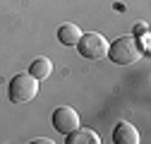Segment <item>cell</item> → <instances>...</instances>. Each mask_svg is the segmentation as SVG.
<instances>
[{
    "label": "cell",
    "mask_w": 151,
    "mask_h": 144,
    "mask_svg": "<svg viewBox=\"0 0 151 144\" xmlns=\"http://www.w3.org/2000/svg\"><path fill=\"white\" fill-rule=\"evenodd\" d=\"M108 58L115 65H132L142 58V48L137 43V36H120L113 43H108Z\"/></svg>",
    "instance_id": "obj_1"
},
{
    "label": "cell",
    "mask_w": 151,
    "mask_h": 144,
    "mask_svg": "<svg viewBox=\"0 0 151 144\" xmlns=\"http://www.w3.org/2000/svg\"><path fill=\"white\" fill-rule=\"evenodd\" d=\"M39 94V79L31 77L29 72H22V75H14L7 89V96L12 103H29L36 99Z\"/></svg>",
    "instance_id": "obj_2"
},
{
    "label": "cell",
    "mask_w": 151,
    "mask_h": 144,
    "mask_svg": "<svg viewBox=\"0 0 151 144\" xmlns=\"http://www.w3.org/2000/svg\"><path fill=\"white\" fill-rule=\"evenodd\" d=\"M77 48H79V55H84L86 60H103L108 55V41L99 31L82 34V39L77 41Z\"/></svg>",
    "instance_id": "obj_3"
},
{
    "label": "cell",
    "mask_w": 151,
    "mask_h": 144,
    "mask_svg": "<svg viewBox=\"0 0 151 144\" xmlns=\"http://www.w3.org/2000/svg\"><path fill=\"white\" fill-rule=\"evenodd\" d=\"M79 125H82L79 113L74 111L72 106H60V108H55V111H53V127L58 130L60 135H67L72 130H77Z\"/></svg>",
    "instance_id": "obj_4"
},
{
    "label": "cell",
    "mask_w": 151,
    "mask_h": 144,
    "mask_svg": "<svg viewBox=\"0 0 151 144\" xmlns=\"http://www.w3.org/2000/svg\"><path fill=\"white\" fill-rule=\"evenodd\" d=\"M113 142L115 144H139V130L132 122H118L113 130Z\"/></svg>",
    "instance_id": "obj_5"
},
{
    "label": "cell",
    "mask_w": 151,
    "mask_h": 144,
    "mask_svg": "<svg viewBox=\"0 0 151 144\" xmlns=\"http://www.w3.org/2000/svg\"><path fill=\"white\" fill-rule=\"evenodd\" d=\"M67 144H101V137H99V132H93V130H89V127H79L77 130H72V132H67V139H65Z\"/></svg>",
    "instance_id": "obj_6"
},
{
    "label": "cell",
    "mask_w": 151,
    "mask_h": 144,
    "mask_svg": "<svg viewBox=\"0 0 151 144\" xmlns=\"http://www.w3.org/2000/svg\"><path fill=\"white\" fill-rule=\"evenodd\" d=\"M82 39V29L77 27V24H72V22H65L60 29H58V41L63 43V46H77V41Z\"/></svg>",
    "instance_id": "obj_7"
},
{
    "label": "cell",
    "mask_w": 151,
    "mask_h": 144,
    "mask_svg": "<svg viewBox=\"0 0 151 144\" xmlns=\"http://www.w3.org/2000/svg\"><path fill=\"white\" fill-rule=\"evenodd\" d=\"M29 75L31 77H36L39 82H43V79H48L50 75H53V63L46 58V55H39L34 63H31V70H29Z\"/></svg>",
    "instance_id": "obj_8"
},
{
    "label": "cell",
    "mask_w": 151,
    "mask_h": 144,
    "mask_svg": "<svg viewBox=\"0 0 151 144\" xmlns=\"http://www.w3.org/2000/svg\"><path fill=\"white\" fill-rule=\"evenodd\" d=\"M34 144H53V139H48V137H36V139H31Z\"/></svg>",
    "instance_id": "obj_9"
}]
</instances>
